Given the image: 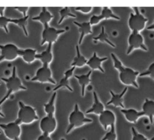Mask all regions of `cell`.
<instances>
[{
  "label": "cell",
  "instance_id": "obj_30",
  "mask_svg": "<svg viewBox=\"0 0 154 140\" xmlns=\"http://www.w3.org/2000/svg\"><path fill=\"white\" fill-rule=\"evenodd\" d=\"M101 140H117V135L116 132L115 124L111 125L109 130L105 134Z\"/></svg>",
  "mask_w": 154,
  "mask_h": 140
},
{
  "label": "cell",
  "instance_id": "obj_40",
  "mask_svg": "<svg viewBox=\"0 0 154 140\" xmlns=\"http://www.w3.org/2000/svg\"><path fill=\"white\" fill-rule=\"evenodd\" d=\"M146 29L150 30H154V21H153V23L150 25V26L147 27V28H146Z\"/></svg>",
  "mask_w": 154,
  "mask_h": 140
},
{
  "label": "cell",
  "instance_id": "obj_17",
  "mask_svg": "<svg viewBox=\"0 0 154 140\" xmlns=\"http://www.w3.org/2000/svg\"><path fill=\"white\" fill-rule=\"evenodd\" d=\"M35 59L40 61L42 65L49 66L50 64L53 61V52H52V45H48L46 50L42 52V53L36 54Z\"/></svg>",
  "mask_w": 154,
  "mask_h": 140
},
{
  "label": "cell",
  "instance_id": "obj_19",
  "mask_svg": "<svg viewBox=\"0 0 154 140\" xmlns=\"http://www.w3.org/2000/svg\"><path fill=\"white\" fill-rule=\"evenodd\" d=\"M52 18H54V16L51 14V12L46 8L42 7V10H41L40 13L38 14V15L32 18V20L40 22L44 27L48 25V24H49V22L51 21Z\"/></svg>",
  "mask_w": 154,
  "mask_h": 140
},
{
  "label": "cell",
  "instance_id": "obj_22",
  "mask_svg": "<svg viewBox=\"0 0 154 140\" xmlns=\"http://www.w3.org/2000/svg\"><path fill=\"white\" fill-rule=\"evenodd\" d=\"M36 56V50L33 49H20L19 50V56L23 59L26 63L30 64L32 63L35 59Z\"/></svg>",
  "mask_w": 154,
  "mask_h": 140
},
{
  "label": "cell",
  "instance_id": "obj_15",
  "mask_svg": "<svg viewBox=\"0 0 154 140\" xmlns=\"http://www.w3.org/2000/svg\"><path fill=\"white\" fill-rule=\"evenodd\" d=\"M106 60H107V57H98L97 55V52H94L93 53V56L91 57V59H89V60H88L87 65L91 68V71L98 70V71H101V73H105V71L102 68L101 64Z\"/></svg>",
  "mask_w": 154,
  "mask_h": 140
},
{
  "label": "cell",
  "instance_id": "obj_37",
  "mask_svg": "<svg viewBox=\"0 0 154 140\" xmlns=\"http://www.w3.org/2000/svg\"><path fill=\"white\" fill-rule=\"evenodd\" d=\"M36 140H51V138L50 135L47 133H42L38 137Z\"/></svg>",
  "mask_w": 154,
  "mask_h": 140
},
{
  "label": "cell",
  "instance_id": "obj_3",
  "mask_svg": "<svg viewBox=\"0 0 154 140\" xmlns=\"http://www.w3.org/2000/svg\"><path fill=\"white\" fill-rule=\"evenodd\" d=\"M92 123V120L90 118H87L85 114L80 111L78 104H75L73 111L69 114V126L66 131V134L69 133L74 128L80 127L86 123Z\"/></svg>",
  "mask_w": 154,
  "mask_h": 140
},
{
  "label": "cell",
  "instance_id": "obj_13",
  "mask_svg": "<svg viewBox=\"0 0 154 140\" xmlns=\"http://www.w3.org/2000/svg\"><path fill=\"white\" fill-rule=\"evenodd\" d=\"M128 90V87H125L120 93L116 94L112 90L109 91V93L111 95V99L109 102H106L107 105H113L115 107H120L122 109H125V105L123 104V97L125 96V92Z\"/></svg>",
  "mask_w": 154,
  "mask_h": 140
},
{
  "label": "cell",
  "instance_id": "obj_9",
  "mask_svg": "<svg viewBox=\"0 0 154 140\" xmlns=\"http://www.w3.org/2000/svg\"><path fill=\"white\" fill-rule=\"evenodd\" d=\"M32 82H39V83H50L51 84H56L55 80L52 77V72L49 66L42 65L36 71L35 76L31 79Z\"/></svg>",
  "mask_w": 154,
  "mask_h": 140
},
{
  "label": "cell",
  "instance_id": "obj_21",
  "mask_svg": "<svg viewBox=\"0 0 154 140\" xmlns=\"http://www.w3.org/2000/svg\"><path fill=\"white\" fill-rule=\"evenodd\" d=\"M92 73V71H89L86 74H81V75H74L75 79H77L78 83L81 86V95L82 97L85 96V87L88 86L91 82V74Z\"/></svg>",
  "mask_w": 154,
  "mask_h": 140
},
{
  "label": "cell",
  "instance_id": "obj_11",
  "mask_svg": "<svg viewBox=\"0 0 154 140\" xmlns=\"http://www.w3.org/2000/svg\"><path fill=\"white\" fill-rule=\"evenodd\" d=\"M39 127L42 133L51 134L57 128V120L54 115H46L41 120Z\"/></svg>",
  "mask_w": 154,
  "mask_h": 140
},
{
  "label": "cell",
  "instance_id": "obj_42",
  "mask_svg": "<svg viewBox=\"0 0 154 140\" xmlns=\"http://www.w3.org/2000/svg\"><path fill=\"white\" fill-rule=\"evenodd\" d=\"M0 85H1V83H0Z\"/></svg>",
  "mask_w": 154,
  "mask_h": 140
},
{
  "label": "cell",
  "instance_id": "obj_39",
  "mask_svg": "<svg viewBox=\"0 0 154 140\" xmlns=\"http://www.w3.org/2000/svg\"><path fill=\"white\" fill-rule=\"evenodd\" d=\"M5 10V7H0V16H5L4 15Z\"/></svg>",
  "mask_w": 154,
  "mask_h": 140
},
{
  "label": "cell",
  "instance_id": "obj_38",
  "mask_svg": "<svg viewBox=\"0 0 154 140\" xmlns=\"http://www.w3.org/2000/svg\"><path fill=\"white\" fill-rule=\"evenodd\" d=\"M6 99L7 98L5 97V96H4V97L0 100V117H5V114H4L2 111V105L5 102V101L6 100Z\"/></svg>",
  "mask_w": 154,
  "mask_h": 140
},
{
  "label": "cell",
  "instance_id": "obj_12",
  "mask_svg": "<svg viewBox=\"0 0 154 140\" xmlns=\"http://www.w3.org/2000/svg\"><path fill=\"white\" fill-rule=\"evenodd\" d=\"M99 121L105 130H107L108 127L111 125L115 124L116 116L112 111L109 110H105L102 114L99 115Z\"/></svg>",
  "mask_w": 154,
  "mask_h": 140
},
{
  "label": "cell",
  "instance_id": "obj_29",
  "mask_svg": "<svg viewBox=\"0 0 154 140\" xmlns=\"http://www.w3.org/2000/svg\"><path fill=\"white\" fill-rule=\"evenodd\" d=\"M100 16L102 17L103 20L104 19H114V20H120V18L119 16L116 15L112 11V10L110 9L108 7H103V9H102L101 14Z\"/></svg>",
  "mask_w": 154,
  "mask_h": 140
},
{
  "label": "cell",
  "instance_id": "obj_25",
  "mask_svg": "<svg viewBox=\"0 0 154 140\" xmlns=\"http://www.w3.org/2000/svg\"><path fill=\"white\" fill-rule=\"evenodd\" d=\"M93 41H94V43H97V42L106 43H107L109 46H110L111 47H112V48H115L116 47V45L114 44L113 43H112L110 40H109V36L106 34V31H105L104 27H102L100 34H99L97 37H94V38H93Z\"/></svg>",
  "mask_w": 154,
  "mask_h": 140
},
{
  "label": "cell",
  "instance_id": "obj_41",
  "mask_svg": "<svg viewBox=\"0 0 154 140\" xmlns=\"http://www.w3.org/2000/svg\"><path fill=\"white\" fill-rule=\"evenodd\" d=\"M148 140H154V136H153V137H152V138H150V139H148Z\"/></svg>",
  "mask_w": 154,
  "mask_h": 140
},
{
  "label": "cell",
  "instance_id": "obj_2",
  "mask_svg": "<svg viewBox=\"0 0 154 140\" xmlns=\"http://www.w3.org/2000/svg\"><path fill=\"white\" fill-rule=\"evenodd\" d=\"M18 105L19 111L17 113V118L15 120L17 124H29L38 120L35 108L29 105H25L21 101L18 102Z\"/></svg>",
  "mask_w": 154,
  "mask_h": 140
},
{
  "label": "cell",
  "instance_id": "obj_27",
  "mask_svg": "<svg viewBox=\"0 0 154 140\" xmlns=\"http://www.w3.org/2000/svg\"><path fill=\"white\" fill-rule=\"evenodd\" d=\"M28 19H29V16L28 15L26 16V17H22L18 19H11V23L14 24H17L19 27L21 28V29L23 30V32L24 33L26 37H28V36H29L27 29H26Z\"/></svg>",
  "mask_w": 154,
  "mask_h": 140
},
{
  "label": "cell",
  "instance_id": "obj_28",
  "mask_svg": "<svg viewBox=\"0 0 154 140\" xmlns=\"http://www.w3.org/2000/svg\"><path fill=\"white\" fill-rule=\"evenodd\" d=\"M59 14H60V20L57 22L58 24H61L62 22L66 18H76V16H75V14H72V13L71 12L69 7H65V8H61V9L59 11Z\"/></svg>",
  "mask_w": 154,
  "mask_h": 140
},
{
  "label": "cell",
  "instance_id": "obj_14",
  "mask_svg": "<svg viewBox=\"0 0 154 140\" xmlns=\"http://www.w3.org/2000/svg\"><path fill=\"white\" fill-rule=\"evenodd\" d=\"M75 68L72 67L70 69L67 70V71L64 73V76H63V78L60 80V83H58V85H57L56 87H54V89H52V92H54L60 89H67L68 90L70 91V92H72V91H73V89H72V88L71 87L70 85H69V78H70V77L73 75V72H74V71H75Z\"/></svg>",
  "mask_w": 154,
  "mask_h": 140
},
{
  "label": "cell",
  "instance_id": "obj_6",
  "mask_svg": "<svg viewBox=\"0 0 154 140\" xmlns=\"http://www.w3.org/2000/svg\"><path fill=\"white\" fill-rule=\"evenodd\" d=\"M19 50L16 45L13 43H8L0 45V62L2 61H14L19 57Z\"/></svg>",
  "mask_w": 154,
  "mask_h": 140
},
{
  "label": "cell",
  "instance_id": "obj_18",
  "mask_svg": "<svg viewBox=\"0 0 154 140\" xmlns=\"http://www.w3.org/2000/svg\"><path fill=\"white\" fill-rule=\"evenodd\" d=\"M93 96H94V103L89 109L85 111V114H95L100 115L105 111L104 106H103V103L99 100L97 92H93Z\"/></svg>",
  "mask_w": 154,
  "mask_h": 140
},
{
  "label": "cell",
  "instance_id": "obj_26",
  "mask_svg": "<svg viewBox=\"0 0 154 140\" xmlns=\"http://www.w3.org/2000/svg\"><path fill=\"white\" fill-rule=\"evenodd\" d=\"M57 96V93L55 92L53 93L50 99L49 102L46 104H44V109L47 115H54L55 112V99Z\"/></svg>",
  "mask_w": 154,
  "mask_h": 140
},
{
  "label": "cell",
  "instance_id": "obj_8",
  "mask_svg": "<svg viewBox=\"0 0 154 140\" xmlns=\"http://www.w3.org/2000/svg\"><path fill=\"white\" fill-rule=\"evenodd\" d=\"M140 49L143 51H148L147 47L145 46L141 34L138 32L133 31L128 37V48L126 54H131L134 49Z\"/></svg>",
  "mask_w": 154,
  "mask_h": 140
},
{
  "label": "cell",
  "instance_id": "obj_35",
  "mask_svg": "<svg viewBox=\"0 0 154 140\" xmlns=\"http://www.w3.org/2000/svg\"><path fill=\"white\" fill-rule=\"evenodd\" d=\"M75 10L77 11H80L83 14H88L91 12L92 8L91 7H78V8H75Z\"/></svg>",
  "mask_w": 154,
  "mask_h": 140
},
{
  "label": "cell",
  "instance_id": "obj_20",
  "mask_svg": "<svg viewBox=\"0 0 154 140\" xmlns=\"http://www.w3.org/2000/svg\"><path fill=\"white\" fill-rule=\"evenodd\" d=\"M74 24L78 27L79 31L80 33V37L79 40V44L81 45L82 43V40L85 36L88 35V34L93 33L92 30H91V25L90 24L89 22H82V23H79V22L74 21Z\"/></svg>",
  "mask_w": 154,
  "mask_h": 140
},
{
  "label": "cell",
  "instance_id": "obj_10",
  "mask_svg": "<svg viewBox=\"0 0 154 140\" xmlns=\"http://www.w3.org/2000/svg\"><path fill=\"white\" fill-rule=\"evenodd\" d=\"M0 128L3 130L5 136L11 140H20V125L17 124L15 121L8 123H1Z\"/></svg>",
  "mask_w": 154,
  "mask_h": 140
},
{
  "label": "cell",
  "instance_id": "obj_7",
  "mask_svg": "<svg viewBox=\"0 0 154 140\" xmlns=\"http://www.w3.org/2000/svg\"><path fill=\"white\" fill-rule=\"evenodd\" d=\"M65 32V30H57L56 28L51 27L49 25L44 26L43 31L42 33L41 45L43 46L45 43H48V45H52L57 41L59 36Z\"/></svg>",
  "mask_w": 154,
  "mask_h": 140
},
{
  "label": "cell",
  "instance_id": "obj_33",
  "mask_svg": "<svg viewBox=\"0 0 154 140\" xmlns=\"http://www.w3.org/2000/svg\"><path fill=\"white\" fill-rule=\"evenodd\" d=\"M131 133H132V140H148L146 136L141 133H139L134 127H131Z\"/></svg>",
  "mask_w": 154,
  "mask_h": 140
},
{
  "label": "cell",
  "instance_id": "obj_43",
  "mask_svg": "<svg viewBox=\"0 0 154 140\" xmlns=\"http://www.w3.org/2000/svg\"><path fill=\"white\" fill-rule=\"evenodd\" d=\"M0 134H1V132H0Z\"/></svg>",
  "mask_w": 154,
  "mask_h": 140
},
{
  "label": "cell",
  "instance_id": "obj_4",
  "mask_svg": "<svg viewBox=\"0 0 154 140\" xmlns=\"http://www.w3.org/2000/svg\"><path fill=\"white\" fill-rule=\"evenodd\" d=\"M1 80H3L5 83V86L7 88V93L5 94V97L7 99L9 98L12 93L17 92L20 90H26V87L24 86L22 83L20 79L17 77V72H16V67H14L12 70V74L11 76L8 78H1Z\"/></svg>",
  "mask_w": 154,
  "mask_h": 140
},
{
  "label": "cell",
  "instance_id": "obj_31",
  "mask_svg": "<svg viewBox=\"0 0 154 140\" xmlns=\"http://www.w3.org/2000/svg\"><path fill=\"white\" fill-rule=\"evenodd\" d=\"M9 23H11V19L5 17V16H0V27L3 28L5 33H8V25Z\"/></svg>",
  "mask_w": 154,
  "mask_h": 140
},
{
  "label": "cell",
  "instance_id": "obj_36",
  "mask_svg": "<svg viewBox=\"0 0 154 140\" xmlns=\"http://www.w3.org/2000/svg\"><path fill=\"white\" fill-rule=\"evenodd\" d=\"M14 8L15 10H17V11L23 13V17H26V16H27L26 12H27L28 10H29V8H27V7H16V8Z\"/></svg>",
  "mask_w": 154,
  "mask_h": 140
},
{
  "label": "cell",
  "instance_id": "obj_16",
  "mask_svg": "<svg viewBox=\"0 0 154 140\" xmlns=\"http://www.w3.org/2000/svg\"><path fill=\"white\" fill-rule=\"evenodd\" d=\"M121 112L125 116L127 121L130 123H136L139 118L144 116V113L143 111H137L134 108H129V109H121Z\"/></svg>",
  "mask_w": 154,
  "mask_h": 140
},
{
  "label": "cell",
  "instance_id": "obj_1",
  "mask_svg": "<svg viewBox=\"0 0 154 140\" xmlns=\"http://www.w3.org/2000/svg\"><path fill=\"white\" fill-rule=\"evenodd\" d=\"M112 62L114 64V68L119 72V77L120 81L125 86H131L134 88H138L137 83V77L139 76L138 71H134L130 68L124 67L121 61L118 59L114 53H111Z\"/></svg>",
  "mask_w": 154,
  "mask_h": 140
},
{
  "label": "cell",
  "instance_id": "obj_34",
  "mask_svg": "<svg viewBox=\"0 0 154 140\" xmlns=\"http://www.w3.org/2000/svg\"><path fill=\"white\" fill-rule=\"evenodd\" d=\"M101 21H103V18H102V17L100 16V14H99V15H93L91 16V18H90V24L92 26V25H96L97 24L100 23Z\"/></svg>",
  "mask_w": 154,
  "mask_h": 140
},
{
  "label": "cell",
  "instance_id": "obj_5",
  "mask_svg": "<svg viewBox=\"0 0 154 140\" xmlns=\"http://www.w3.org/2000/svg\"><path fill=\"white\" fill-rule=\"evenodd\" d=\"M134 13H130L128 18V27L131 31L140 32L145 28L148 19L145 18L139 11L138 8H134Z\"/></svg>",
  "mask_w": 154,
  "mask_h": 140
},
{
  "label": "cell",
  "instance_id": "obj_32",
  "mask_svg": "<svg viewBox=\"0 0 154 140\" xmlns=\"http://www.w3.org/2000/svg\"><path fill=\"white\" fill-rule=\"evenodd\" d=\"M139 77H150L154 80V62L149 66L148 69L144 72L139 74Z\"/></svg>",
  "mask_w": 154,
  "mask_h": 140
},
{
  "label": "cell",
  "instance_id": "obj_24",
  "mask_svg": "<svg viewBox=\"0 0 154 140\" xmlns=\"http://www.w3.org/2000/svg\"><path fill=\"white\" fill-rule=\"evenodd\" d=\"M75 51H76V56L74 58L73 61H72V64H71V67H74V68H82V67L86 65L88 60L85 59V56H83L81 54L79 45L75 46Z\"/></svg>",
  "mask_w": 154,
  "mask_h": 140
},
{
  "label": "cell",
  "instance_id": "obj_23",
  "mask_svg": "<svg viewBox=\"0 0 154 140\" xmlns=\"http://www.w3.org/2000/svg\"><path fill=\"white\" fill-rule=\"evenodd\" d=\"M142 111L144 113V116L149 117L151 123H153L154 117V101L146 99L142 106Z\"/></svg>",
  "mask_w": 154,
  "mask_h": 140
}]
</instances>
